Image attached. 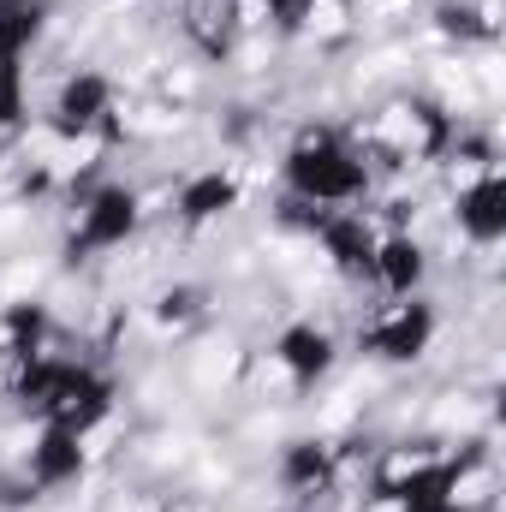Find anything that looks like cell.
<instances>
[{
  "instance_id": "9",
  "label": "cell",
  "mask_w": 506,
  "mask_h": 512,
  "mask_svg": "<svg viewBox=\"0 0 506 512\" xmlns=\"http://www.w3.org/2000/svg\"><path fill=\"white\" fill-rule=\"evenodd\" d=\"M42 30H48V0H0V66H24Z\"/></svg>"
},
{
  "instance_id": "7",
  "label": "cell",
  "mask_w": 506,
  "mask_h": 512,
  "mask_svg": "<svg viewBox=\"0 0 506 512\" xmlns=\"http://www.w3.org/2000/svg\"><path fill=\"white\" fill-rule=\"evenodd\" d=\"M370 298H405V292H429V245L411 227H387L376 239L370 274H364Z\"/></svg>"
},
{
  "instance_id": "3",
  "label": "cell",
  "mask_w": 506,
  "mask_h": 512,
  "mask_svg": "<svg viewBox=\"0 0 506 512\" xmlns=\"http://www.w3.org/2000/svg\"><path fill=\"white\" fill-rule=\"evenodd\" d=\"M143 191L120 179H90L66 203V256H114L143 233Z\"/></svg>"
},
{
  "instance_id": "8",
  "label": "cell",
  "mask_w": 506,
  "mask_h": 512,
  "mask_svg": "<svg viewBox=\"0 0 506 512\" xmlns=\"http://www.w3.org/2000/svg\"><path fill=\"white\" fill-rule=\"evenodd\" d=\"M453 203V227H459V239L471 245V251H501L506 239V173L495 179H483V185H471V191H459V197H447Z\"/></svg>"
},
{
  "instance_id": "2",
  "label": "cell",
  "mask_w": 506,
  "mask_h": 512,
  "mask_svg": "<svg viewBox=\"0 0 506 512\" xmlns=\"http://www.w3.org/2000/svg\"><path fill=\"white\" fill-rule=\"evenodd\" d=\"M280 185L292 209H364L376 173L346 126H304L280 149Z\"/></svg>"
},
{
  "instance_id": "11",
  "label": "cell",
  "mask_w": 506,
  "mask_h": 512,
  "mask_svg": "<svg viewBox=\"0 0 506 512\" xmlns=\"http://www.w3.org/2000/svg\"><path fill=\"white\" fill-rule=\"evenodd\" d=\"M161 512H185V507H161Z\"/></svg>"
},
{
  "instance_id": "4",
  "label": "cell",
  "mask_w": 506,
  "mask_h": 512,
  "mask_svg": "<svg viewBox=\"0 0 506 512\" xmlns=\"http://www.w3.org/2000/svg\"><path fill=\"white\" fill-rule=\"evenodd\" d=\"M441 334V310L429 292H405V298H370L358 328H352V346L370 358V364H417Z\"/></svg>"
},
{
  "instance_id": "10",
  "label": "cell",
  "mask_w": 506,
  "mask_h": 512,
  "mask_svg": "<svg viewBox=\"0 0 506 512\" xmlns=\"http://www.w3.org/2000/svg\"><path fill=\"white\" fill-rule=\"evenodd\" d=\"M36 120L30 108V84H24V66H0V143H18Z\"/></svg>"
},
{
  "instance_id": "1",
  "label": "cell",
  "mask_w": 506,
  "mask_h": 512,
  "mask_svg": "<svg viewBox=\"0 0 506 512\" xmlns=\"http://www.w3.org/2000/svg\"><path fill=\"white\" fill-rule=\"evenodd\" d=\"M346 131H352V143L364 149L370 173H417V167H435V161L453 149L459 114H453L441 96L393 90V96H381L376 108Z\"/></svg>"
},
{
  "instance_id": "5",
  "label": "cell",
  "mask_w": 506,
  "mask_h": 512,
  "mask_svg": "<svg viewBox=\"0 0 506 512\" xmlns=\"http://www.w3.org/2000/svg\"><path fill=\"white\" fill-rule=\"evenodd\" d=\"M256 364H262V382L274 376L280 393H310L316 382L334 376V364H340V340H334L328 322L298 316V322H286V328L256 352Z\"/></svg>"
},
{
  "instance_id": "6",
  "label": "cell",
  "mask_w": 506,
  "mask_h": 512,
  "mask_svg": "<svg viewBox=\"0 0 506 512\" xmlns=\"http://www.w3.org/2000/svg\"><path fill=\"white\" fill-rule=\"evenodd\" d=\"M245 209V173L227 167V161H209V167H191L173 191H167V215L179 233H215L221 221H233Z\"/></svg>"
}]
</instances>
